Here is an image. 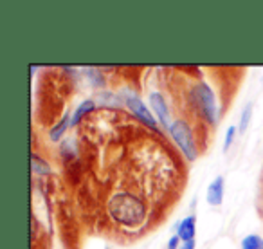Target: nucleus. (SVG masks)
I'll use <instances>...</instances> for the list:
<instances>
[{
	"label": "nucleus",
	"instance_id": "obj_1",
	"mask_svg": "<svg viewBox=\"0 0 263 249\" xmlns=\"http://www.w3.org/2000/svg\"><path fill=\"white\" fill-rule=\"evenodd\" d=\"M110 219L126 227H136L146 219V204L132 191H117L106 204Z\"/></svg>",
	"mask_w": 263,
	"mask_h": 249
},
{
	"label": "nucleus",
	"instance_id": "obj_2",
	"mask_svg": "<svg viewBox=\"0 0 263 249\" xmlns=\"http://www.w3.org/2000/svg\"><path fill=\"white\" fill-rule=\"evenodd\" d=\"M190 103L198 112V116L204 121H208L209 124H215L216 121H218L215 92L209 88V85H205V83L193 85L190 91Z\"/></svg>",
	"mask_w": 263,
	"mask_h": 249
},
{
	"label": "nucleus",
	"instance_id": "obj_3",
	"mask_svg": "<svg viewBox=\"0 0 263 249\" xmlns=\"http://www.w3.org/2000/svg\"><path fill=\"white\" fill-rule=\"evenodd\" d=\"M170 134H172L173 141L177 143V147L182 150V154L187 157V161H195L198 155V147L195 141V132L191 129L187 121H184L182 117H177L172 124H170Z\"/></svg>",
	"mask_w": 263,
	"mask_h": 249
},
{
	"label": "nucleus",
	"instance_id": "obj_4",
	"mask_svg": "<svg viewBox=\"0 0 263 249\" xmlns=\"http://www.w3.org/2000/svg\"><path fill=\"white\" fill-rule=\"evenodd\" d=\"M126 105H128V109L134 112V116L137 117L139 121H143L146 127H150V129H157V121H155V117L152 116V112L150 110L144 106V103L141 101L139 98H136V96H126Z\"/></svg>",
	"mask_w": 263,
	"mask_h": 249
},
{
	"label": "nucleus",
	"instance_id": "obj_5",
	"mask_svg": "<svg viewBox=\"0 0 263 249\" xmlns=\"http://www.w3.org/2000/svg\"><path fill=\"white\" fill-rule=\"evenodd\" d=\"M150 105L152 109H154V112L157 114L159 121H161L162 124H164L166 129H170V110H168V105H166L164 98H162V94H159V92H152L150 94Z\"/></svg>",
	"mask_w": 263,
	"mask_h": 249
},
{
	"label": "nucleus",
	"instance_id": "obj_6",
	"mask_svg": "<svg viewBox=\"0 0 263 249\" xmlns=\"http://www.w3.org/2000/svg\"><path fill=\"white\" fill-rule=\"evenodd\" d=\"M205 199H208V204L211 206H220L223 201V177H216V179H213V183L209 184L208 188V195H205Z\"/></svg>",
	"mask_w": 263,
	"mask_h": 249
},
{
	"label": "nucleus",
	"instance_id": "obj_7",
	"mask_svg": "<svg viewBox=\"0 0 263 249\" xmlns=\"http://www.w3.org/2000/svg\"><path fill=\"white\" fill-rule=\"evenodd\" d=\"M177 235L182 242H190L195 238V217H187L177 226Z\"/></svg>",
	"mask_w": 263,
	"mask_h": 249
},
{
	"label": "nucleus",
	"instance_id": "obj_8",
	"mask_svg": "<svg viewBox=\"0 0 263 249\" xmlns=\"http://www.w3.org/2000/svg\"><path fill=\"white\" fill-rule=\"evenodd\" d=\"M94 109H96V103L92 101V99H87V101L80 103V106L76 109V112H74L72 117H70V127H78L80 121L83 119V117H87Z\"/></svg>",
	"mask_w": 263,
	"mask_h": 249
},
{
	"label": "nucleus",
	"instance_id": "obj_9",
	"mask_svg": "<svg viewBox=\"0 0 263 249\" xmlns=\"http://www.w3.org/2000/svg\"><path fill=\"white\" fill-rule=\"evenodd\" d=\"M69 124H70L69 116H63L62 119H60V123L56 124L54 129L51 130V134H49V137H51V141H54V143H56V141H58L60 137L63 136V132H65V130H67V127H69Z\"/></svg>",
	"mask_w": 263,
	"mask_h": 249
},
{
	"label": "nucleus",
	"instance_id": "obj_10",
	"mask_svg": "<svg viewBox=\"0 0 263 249\" xmlns=\"http://www.w3.org/2000/svg\"><path fill=\"white\" fill-rule=\"evenodd\" d=\"M251 116H252V105H251V103H247V105H245V109H243V112H241L240 124H238V130H240L241 134H245V130H247L249 121H251Z\"/></svg>",
	"mask_w": 263,
	"mask_h": 249
},
{
	"label": "nucleus",
	"instance_id": "obj_11",
	"mask_svg": "<svg viewBox=\"0 0 263 249\" xmlns=\"http://www.w3.org/2000/svg\"><path fill=\"white\" fill-rule=\"evenodd\" d=\"M49 172H51V168H49L47 163L42 161L36 154H33V173H36V175H44V173H49Z\"/></svg>",
	"mask_w": 263,
	"mask_h": 249
},
{
	"label": "nucleus",
	"instance_id": "obj_12",
	"mask_svg": "<svg viewBox=\"0 0 263 249\" xmlns=\"http://www.w3.org/2000/svg\"><path fill=\"white\" fill-rule=\"evenodd\" d=\"M263 238L258 237V235H249L241 240V249H259Z\"/></svg>",
	"mask_w": 263,
	"mask_h": 249
},
{
	"label": "nucleus",
	"instance_id": "obj_13",
	"mask_svg": "<svg viewBox=\"0 0 263 249\" xmlns=\"http://www.w3.org/2000/svg\"><path fill=\"white\" fill-rule=\"evenodd\" d=\"M234 134H236V127H229L226 134V141H223V152H227L231 148V145L234 141Z\"/></svg>",
	"mask_w": 263,
	"mask_h": 249
},
{
	"label": "nucleus",
	"instance_id": "obj_14",
	"mask_svg": "<svg viewBox=\"0 0 263 249\" xmlns=\"http://www.w3.org/2000/svg\"><path fill=\"white\" fill-rule=\"evenodd\" d=\"M179 242H180L179 235H175V237H172V238H170V242H168V249H177V245H179Z\"/></svg>",
	"mask_w": 263,
	"mask_h": 249
},
{
	"label": "nucleus",
	"instance_id": "obj_15",
	"mask_svg": "<svg viewBox=\"0 0 263 249\" xmlns=\"http://www.w3.org/2000/svg\"><path fill=\"white\" fill-rule=\"evenodd\" d=\"M179 249H195V240H190V242H184Z\"/></svg>",
	"mask_w": 263,
	"mask_h": 249
},
{
	"label": "nucleus",
	"instance_id": "obj_16",
	"mask_svg": "<svg viewBox=\"0 0 263 249\" xmlns=\"http://www.w3.org/2000/svg\"><path fill=\"white\" fill-rule=\"evenodd\" d=\"M259 249H263V242H261V245H259Z\"/></svg>",
	"mask_w": 263,
	"mask_h": 249
}]
</instances>
